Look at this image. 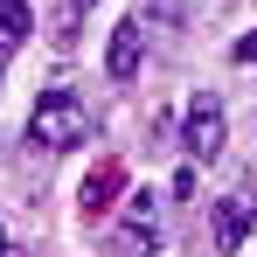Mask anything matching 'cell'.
Wrapping results in <instances>:
<instances>
[{
  "instance_id": "obj_1",
  "label": "cell",
  "mask_w": 257,
  "mask_h": 257,
  "mask_svg": "<svg viewBox=\"0 0 257 257\" xmlns=\"http://www.w3.org/2000/svg\"><path fill=\"white\" fill-rule=\"evenodd\" d=\"M90 139V111L77 90H42L35 97V111H28V146H42V153H70V146H84Z\"/></svg>"
},
{
  "instance_id": "obj_2",
  "label": "cell",
  "mask_w": 257,
  "mask_h": 257,
  "mask_svg": "<svg viewBox=\"0 0 257 257\" xmlns=\"http://www.w3.org/2000/svg\"><path fill=\"white\" fill-rule=\"evenodd\" d=\"M222 139H229V118H222V104L202 90V97L181 111V153H188V160H215Z\"/></svg>"
},
{
  "instance_id": "obj_3",
  "label": "cell",
  "mask_w": 257,
  "mask_h": 257,
  "mask_svg": "<svg viewBox=\"0 0 257 257\" xmlns=\"http://www.w3.org/2000/svg\"><path fill=\"white\" fill-rule=\"evenodd\" d=\"M118 195H125V167H118V160L90 167V181L77 188V209H84V222H97V215H111V209H118Z\"/></svg>"
},
{
  "instance_id": "obj_4",
  "label": "cell",
  "mask_w": 257,
  "mask_h": 257,
  "mask_svg": "<svg viewBox=\"0 0 257 257\" xmlns=\"http://www.w3.org/2000/svg\"><path fill=\"white\" fill-rule=\"evenodd\" d=\"M139 63H146V28H139V21H118V28H111V49H104V70H111L118 84H132Z\"/></svg>"
},
{
  "instance_id": "obj_5",
  "label": "cell",
  "mask_w": 257,
  "mask_h": 257,
  "mask_svg": "<svg viewBox=\"0 0 257 257\" xmlns=\"http://www.w3.org/2000/svg\"><path fill=\"white\" fill-rule=\"evenodd\" d=\"M250 229H257V202L250 195H222V202H215V243H222V250H243Z\"/></svg>"
},
{
  "instance_id": "obj_6",
  "label": "cell",
  "mask_w": 257,
  "mask_h": 257,
  "mask_svg": "<svg viewBox=\"0 0 257 257\" xmlns=\"http://www.w3.org/2000/svg\"><path fill=\"white\" fill-rule=\"evenodd\" d=\"M160 243V229H153V195H132V215H125V229H118V243H111V257H139V250H153Z\"/></svg>"
},
{
  "instance_id": "obj_7",
  "label": "cell",
  "mask_w": 257,
  "mask_h": 257,
  "mask_svg": "<svg viewBox=\"0 0 257 257\" xmlns=\"http://www.w3.org/2000/svg\"><path fill=\"white\" fill-rule=\"evenodd\" d=\"M28 28H35V7L28 0H0V49H21Z\"/></svg>"
},
{
  "instance_id": "obj_8",
  "label": "cell",
  "mask_w": 257,
  "mask_h": 257,
  "mask_svg": "<svg viewBox=\"0 0 257 257\" xmlns=\"http://www.w3.org/2000/svg\"><path fill=\"white\" fill-rule=\"evenodd\" d=\"M229 56H236V63H257V28H250V35H243L236 49H229Z\"/></svg>"
},
{
  "instance_id": "obj_9",
  "label": "cell",
  "mask_w": 257,
  "mask_h": 257,
  "mask_svg": "<svg viewBox=\"0 0 257 257\" xmlns=\"http://www.w3.org/2000/svg\"><path fill=\"white\" fill-rule=\"evenodd\" d=\"M153 14H167V21H181V0H146Z\"/></svg>"
},
{
  "instance_id": "obj_10",
  "label": "cell",
  "mask_w": 257,
  "mask_h": 257,
  "mask_svg": "<svg viewBox=\"0 0 257 257\" xmlns=\"http://www.w3.org/2000/svg\"><path fill=\"white\" fill-rule=\"evenodd\" d=\"M0 257H28V250H14V243H7V250H0Z\"/></svg>"
},
{
  "instance_id": "obj_11",
  "label": "cell",
  "mask_w": 257,
  "mask_h": 257,
  "mask_svg": "<svg viewBox=\"0 0 257 257\" xmlns=\"http://www.w3.org/2000/svg\"><path fill=\"white\" fill-rule=\"evenodd\" d=\"M0 250H7V236H0Z\"/></svg>"
}]
</instances>
